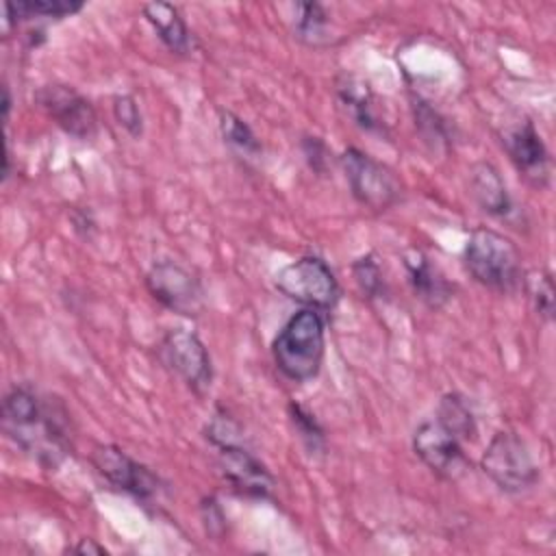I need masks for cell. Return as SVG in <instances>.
<instances>
[{
    "mask_svg": "<svg viewBox=\"0 0 556 556\" xmlns=\"http://www.w3.org/2000/svg\"><path fill=\"white\" fill-rule=\"evenodd\" d=\"M404 267L408 274V282L419 300L428 306L439 308L452 295V285L443 278V274L432 267L430 258L421 250H408L404 254Z\"/></svg>",
    "mask_w": 556,
    "mask_h": 556,
    "instance_id": "14",
    "label": "cell"
},
{
    "mask_svg": "<svg viewBox=\"0 0 556 556\" xmlns=\"http://www.w3.org/2000/svg\"><path fill=\"white\" fill-rule=\"evenodd\" d=\"M161 361L195 393H204L213 380L211 356L204 343L189 330H169L159 345Z\"/></svg>",
    "mask_w": 556,
    "mask_h": 556,
    "instance_id": "8",
    "label": "cell"
},
{
    "mask_svg": "<svg viewBox=\"0 0 556 556\" xmlns=\"http://www.w3.org/2000/svg\"><path fill=\"white\" fill-rule=\"evenodd\" d=\"M324 319L313 308H302L289 317L271 343V356L278 371L306 382L319 374L324 361Z\"/></svg>",
    "mask_w": 556,
    "mask_h": 556,
    "instance_id": "2",
    "label": "cell"
},
{
    "mask_svg": "<svg viewBox=\"0 0 556 556\" xmlns=\"http://www.w3.org/2000/svg\"><path fill=\"white\" fill-rule=\"evenodd\" d=\"M113 113L119 126H124L132 137H139L143 132V117L139 111V104L132 96H115L113 98Z\"/></svg>",
    "mask_w": 556,
    "mask_h": 556,
    "instance_id": "25",
    "label": "cell"
},
{
    "mask_svg": "<svg viewBox=\"0 0 556 556\" xmlns=\"http://www.w3.org/2000/svg\"><path fill=\"white\" fill-rule=\"evenodd\" d=\"M72 552H76V554H106V549L102 545H98L93 539H80V543L76 547H72Z\"/></svg>",
    "mask_w": 556,
    "mask_h": 556,
    "instance_id": "27",
    "label": "cell"
},
{
    "mask_svg": "<svg viewBox=\"0 0 556 556\" xmlns=\"http://www.w3.org/2000/svg\"><path fill=\"white\" fill-rule=\"evenodd\" d=\"M517 172L534 187H545L549 182V154L541 135L530 119L517 122L504 132L502 139Z\"/></svg>",
    "mask_w": 556,
    "mask_h": 556,
    "instance_id": "12",
    "label": "cell"
},
{
    "mask_svg": "<svg viewBox=\"0 0 556 556\" xmlns=\"http://www.w3.org/2000/svg\"><path fill=\"white\" fill-rule=\"evenodd\" d=\"M276 287L289 300L317 313H330L341 293L330 265L319 256H302L282 267L276 274Z\"/></svg>",
    "mask_w": 556,
    "mask_h": 556,
    "instance_id": "4",
    "label": "cell"
},
{
    "mask_svg": "<svg viewBox=\"0 0 556 556\" xmlns=\"http://www.w3.org/2000/svg\"><path fill=\"white\" fill-rule=\"evenodd\" d=\"M523 287H526L528 293H530L534 313H536L543 321H549V319L554 317V295H556L552 274L545 271V269H534V271L526 274Z\"/></svg>",
    "mask_w": 556,
    "mask_h": 556,
    "instance_id": "20",
    "label": "cell"
},
{
    "mask_svg": "<svg viewBox=\"0 0 556 556\" xmlns=\"http://www.w3.org/2000/svg\"><path fill=\"white\" fill-rule=\"evenodd\" d=\"M7 20L20 22V20H33V17H67L83 9V2L72 0H26V2H7Z\"/></svg>",
    "mask_w": 556,
    "mask_h": 556,
    "instance_id": "19",
    "label": "cell"
},
{
    "mask_svg": "<svg viewBox=\"0 0 556 556\" xmlns=\"http://www.w3.org/2000/svg\"><path fill=\"white\" fill-rule=\"evenodd\" d=\"M463 258L467 271L486 289L500 293L523 289L526 271L521 267L519 250L504 235L491 228H476L465 245Z\"/></svg>",
    "mask_w": 556,
    "mask_h": 556,
    "instance_id": "3",
    "label": "cell"
},
{
    "mask_svg": "<svg viewBox=\"0 0 556 556\" xmlns=\"http://www.w3.org/2000/svg\"><path fill=\"white\" fill-rule=\"evenodd\" d=\"M471 193L480 208L493 217L508 219L513 215V200L508 195V189L500 176V172L491 163H476L471 167L469 178Z\"/></svg>",
    "mask_w": 556,
    "mask_h": 556,
    "instance_id": "15",
    "label": "cell"
},
{
    "mask_svg": "<svg viewBox=\"0 0 556 556\" xmlns=\"http://www.w3.org/2000/svg\"><path fill=\"white\" fill-rule=\"evenodd\" d=\"M2 430L46 469L59 467L72 450L65 408L28 387H13L4 395Z\"/></svg>",
    "mask_w": 556,
    "mask_h": 556,
    "instance_id": "1",
    "label": "cell"
},
{
    "mask_svg": "<svg viewBox=\"0 0 556 556\" xmlns=\"http://www.w3.org/2000/svg\"><path fill=\"white\" fill-rule=\"evenodd\" d=\"M413 450L421 458V463L439 478L456 480L469 469V458L465 456L460 441L437 419L424 421L415 430Z\"/></svg>",
    "mask_w": 556,
    "mask_h": 556,
    "instance_id": "10",
    "label": "cell"
},
{
    "mask_svg": "<svg viewBox=\"0 0 556 556\" xmlns=\"http://www.w3.org/2000/svg\"><path fill=\"white\" fill-rule=\"evenodd\" d=\"M413 109H415V119H417V126L421 128V132L426 135V139H430V141H447V135H445V124H443V119L437 115V111H432L430 106H428V102H424V100H415V104H413Z\"/></svg>",
    "mask_w": 556,
    "mask_h": 556,
    "instance_id": "26",
    "label": "cell"
},
{
    "mask_svg": "<svg viewBox=\"0 0 556 556\" xmlns=\"http://www.w3.org/2000/svg\"><path fill=\"white\" fill-rule=\"evenodd\" d=\"M35 102L59 128L76 139H91L98 130L93 106L67 85H43L35 93Z\"/></svg>",
    "mask_w": 556,
    "mask_h": 556,
    "instance_id": "9",
    "label": "cell"
},
{
    "mask_svg": "<svg viewBox=\"0 0 556 556\" xmlns=\"http://www.w3.org/2000/svg\"><path fill=\"white\" fill-rule=\"evenodd\" d=\"M341 165L352 195L363 206L371 211H387L400 200L402 187L395 174L358 148H348L341 154Z\"/></svg>",
    "mask_w": 556,
    "mask_h": 556,
    "instance_id": "6",
    "label": "cell"
},
{
    "mask_svg": "<svg viewBox=\"0 0 556 556\" xmlns=\"http://www.w3.org/2000/svg\"><path fill=\"white\" fill-rule=\"evenodd\" d=\"M143 15L156 30L159 39L176 54H189L193 50V37L180 17V11L169 2L143 4Z\"/></svg>",
    "mask_w": 556,
    "mask_h": 556,
    "instance_id": "16",
    "label": "cell"
},
{
    "mask_svg": "<svg viewBox=\"0 0 556 556\" xmlns=\"http://www.w3.org/2000/svg\"><path fill=\"white\" fill-rule=\"evenodd\" d=\"M339 98L348 109L350 117L367 132H382V122L374 111V96L369 87L356 78H343L339 83Z\"/></svg>",
    "mask_w": 556,
    "mask_h": 556,
    "instance_id": "17",
    "label": "cell"
},
{
    "mask_svg": "<svg viewBox=\"0 0 556 556\" xmlns=\"http://www.w3.org/2000/svg\"><path fill=\"white\" fill-rule=\"evenodd\" d=\"M437 421L450 430L458 441L476 439V417L469 402L460 393H445L437 408Z\"/></svg>",
    "mask_w": 556,
    "mask_h": 556,
    "instance_id": "18",
    "label": "cell"
},
{
    "mask_svg": "<svg viewBox=\"0 0 556 556\" xmlns=\"http://www.w3.org/2000/svg\"><path fill=\"white\" fill-rule=\"evenodd\" d=\"M298 9L300 13L295 20V35L302 41L317 46L319 39L326 35V24H328V15L324 7L317 2H300Z\"/></svg>",
    "mask_w": 556,
    "mask_h": 556,
    "instance_id": "21",
    "label": "cell"
},
{
    "mask_svg": "<svg viewBox=\"0 0 556 556\" xmlns=\"http://www.w3.org/2000/svg\"><path fill=\"white\" fill-rule=\"evenodd\" d=\"M352 274L365 298H380V293H384L382 271L371 254L356 258L352 265Z\"/></svg>",
    "mask_w": 556,
    "mask_h": 556,
    "instance_id": "24",
    "label": "cell"
},
{
    "mask_svg": "<svg viewBox=\"0 0 556 556\" xmlns=\"http://www.w3.org/2000/svg\"><path fill=\"white\" fill-rule=\"evenodd\" d=\"M289 417H291V424L295 426L300 439L304 441V445L313 452H321L324 450V443H326V437H324V430L321 426L317 424V419L306 410L302 408L300 404H289Z\"/></svg>",
    "mask_w": 556,
    "mask_h": 556,
    "instance_id": "23",
    "label": "cell"
},
{
    "mask_svg": "<svg viewBox=\"0 0 556 556\" xmlns=\"http://www.w3.org/2000/svg\"><path fill=\"white\" fill-rule=\"evenodd\" d=\"M219 128H222V135L224 139L235 146L237 150L245 152V154H258L261 152V143L256 139V135L252 132V128L241 119L237 117L235 113L230 111H222L219 115Z\"/></svg>",
    "mask_w": 556,
    "mask_h": 556,
    "instance_id": "22",
    "label": "cell"
},
{
    "mask_svg": "<svg viewBox=\"0 0 556 556\" xmlns=\"http://www.w3.org/2000/svg\"><path fill=\"white\" fill-rule=\"evenodd\" d=\"M91 460L111 486L130 493L137 500H152L159 493V478L117 445H98Z\"/></svg>",
    "mask_w": 556,
    "mask_h": 556,
    "instance_id": "11",
    "label": "cell"
},
{
    "mask_svg": "<svg viewBox=\"0 0 556 556\" xmlns=\"http://www.w3.org/2000/svg\"><path fill=\"white\" fill-rule=\"evenodd\" d=\"M146 287L156 302L180 315H198L204 308V291L195 274L176 261H159L146 274Z\"/></svg>",
    "mask_w": 556,
    "mask_h": 556,
    "instance_id": "7",
    "label": "cell"
},
{
    "mask_svg": "<svg viewBox=\"0 0 556 556\" xmlns=\"http://www.w3.org/2000/svg\"><path fill=\"white\" fill-rule=\"evenodd\" d=\"M2 93H4V100H2V117L7 119V117H9V109H11V98H9V89H7V87L2 89Z\"/></svg>",
    "mask_w": 556,
    "mask_h": 556,
    "instance_id": "28",
    "label": "cell"
},
{
    "mask_svg": "<svg viewBox=\"0 0 556 556\" xmlns=\"http://www.w3.org/2000/svg\"><path fill=\"white\" fill-rule=\"evenodd\" d=\"M480 467L504 493H523L539 480V467L526 441L515 432H497L486 445Z\"/></svg>",
    "mask_w": 556,
    "mask_h": 556,
    "instance_id": "5",
    "label": "cell"
},
{
    "mask_svg": "<svg viewBox=\"0 0 556 556\" xmlns=\"http://www.w3.org/2000/svg\"><path fill=\"white\" fill-rule=\"evenodd\" d=\"M219 465L232 489L245 497L267 500L274 493V476L241 443L219 447Z\"/></svg>",
    "mask_w": 556,
    "mask_h": 556,
    "instance_id": "13",
    "label": "cell"
}]
</instances>
